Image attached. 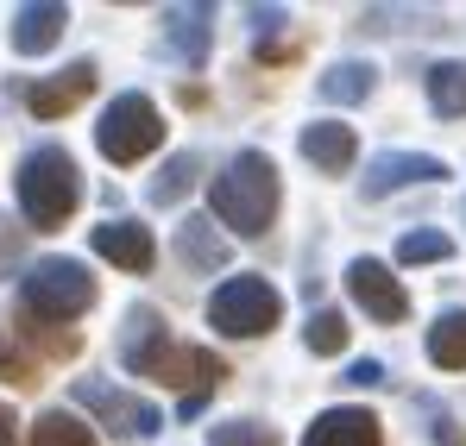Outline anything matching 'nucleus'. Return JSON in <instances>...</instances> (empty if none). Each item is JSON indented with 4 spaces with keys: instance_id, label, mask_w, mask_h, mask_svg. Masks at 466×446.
I'll return each instance as SVG.
<instances>
[{
    "instance_id": "nucleus-29",
    "label": "nucleus",
    "mask_w": 466,
    "mask_h": 446,
    "mask_svg": "<svg viewBox=\"0 0 466 446\" xmlns=\"http://www.w3.org/2000/svg\"><path fill=\"white\" fill-rule=\"evenodd\" d=\"M0 446H13V409L0 402Z\"/></svg>"
},
{
    "instance_id": "nucleus-1",
    "label": "nucleus",
    "mask_w": 466,
    "mask_h": 446,
    "mask_svg": "<svg viewBox=\"0 0 466 446\" xmlns=\"http://www.w3.org/2000/svg\"><path fill=\"white\" fill-rule=\"evenodd\" d=\"M120 365L133 377H152L164 390H183V415L202 409V396H215L228 383V365L208 352V346H177L164 333V314L157 308H133L127 314V346H120Z\"/></svg>"
},
{
    "instance_id": "nucleus-5",
    "label": "nucleus",
    "mask_w": 466,
    "mask_h": 446,
    "mask_svg": "<svg viewBox=\"0 0 466 446\" xmlns=\"http://www.w3.org/2000/svg\"><path fill=\"white\" fill-rule=\"evenodd\" d=\"M95 145H101L107 164H139V157H152V151L164 145V114H157L146 94H120V101L101 114Z\"/></svg>"
},
{
    "instance_id": "nucleus-21",
    "label": "nucleus",
    "mask_w": 466,
    "mask_h": 446,
    "mask_svg": "<svg viewBox=\"0 0 466 446\" xmlns=\"http://www.w3.org/2000/svg\"><path fill=\"white\" fill-rule=\"evenodd\" d=\"M303 340H309L315 359H334V352L347 346V314H340V308H315V314H309V333H303Z\"/></svg>"
},
{
    "instance_id": "nucleus-2",
    "label": "nucleus",
    "mask_w": 466,
    "mask_h": 446,
    "mask_svg": "<svg viewBox=\"0 0 466 446\" xmlns=\"http://www.w3.org/2000/svg\"><path fill=\"white\" fill-rule=\"evenodd\" d=\"M208 195H215V221L233 226L239 239H258L278 221V164L265 151H233Z\"/></svg>"
},
{
    "instance_id": "nucleus-27",
    "label": "nucleus",
    "mask_w": 466,
    "mask_h": 446,
    "mask_svg": "<svg viewBox=\"0 0 466 446\" xmlns=\"http://www.w3.org/2000/svg\"><path fill=\"white\" fill-rule=\"evenodd\" d=\"M0 377H13V383H38V377H32V359H25V352H0Z\"/></svg>"
},
{
    "instance_id": "nucleus-13",
    "label": "nucleus",
    "mask_w": 466,
    "mask_h": 446,
    "mask_svg": "<svg viewBox=\"0 0 466 446\" xmlns=\"http://www.w3.org/2000/svg\"><path fill=\"white\" fill-rule=\"evenodd\" d=\"M164 45L196 70L215 45V6H164Z\"/></svg>"
},
{
    "instance_id": "nucleus-6",
    "label": "nucleus",
    "mask_w": 466,
    "mask_h": 446,
    "mask_svg": "<svg viewBox=\"0 0 466 446\" xmlns=\"http://www.w3.org/2000/svg\"><path fill=\"white\" fill-rule=\"evenodd\" d=\"M278 314H284V302H278V290H271L265 277H228V283L208 296V321H215L221 333H233V340L271 333Z\"/></svg>"
},
{
    "instance_id": "nucleus-10",
    "label": "nucleus",
    "mask_w": 466,
    "mask_h": 446,
    "mask_svg": "<svg viewBox=\"0 0 466 446\" xmlns=\"http://www.w3.org/2000/svg\"><path fill=\"white\" fill-rule=\"evenodd\" d=\"M88 88H95V64L76 57L64 75H38L32 88H25V107H32V120H57V114H70L88 101Z\"/></svg>"
},
{
    "instance_id": "nucleus-25",
    "label": "nucleus",
    "mask_w": 466,
    "mask_h": 446,
    "mask_svg": "<svg viewBox=\"0 0 466 446\" xmlns=\"http://www.w3.org/2000/svg\"><path fill=\"white\" fill-rule=\"evenodd\" d=\"M340 383H353V390H372V383H385V365L379 359H360V365H347Z\"/></svg>"
},
{
    "instance_id": "nucleus-4",
    "label": "nucleus",
    "mask_w": 466,
    "mask_h": 446,
    "mask_svg": "<svg viewBox=\"0 0 466 446\" xmlns=\"http://www.w3.org/2000/svg\"><path fill=\"white\" fill-rule=\"evenodd\" d=\"M19 302H25L32 321L64 327V321H76V314L95 308V277H88L82 258H38V264L19 277Z\"/></svg>"
},
{
    "instance_id": "nucleus-28",
    "label": "nucleus",
    "mask_w": 466,
    "mask_h": 446,
    "mask_svg": "<svg viewBox=\"0 0 466 446\" xmlns=\"http://www.w3.org/2000/svg\"><path fill=\"white\" fill-rule=\"evenodd\" d=\"M246 19H252V25H258V32H278V25H284V19H290V13H284V6H252V13H246Z\"/></svg>"
},
{
    "instance_id": "nucleus-24",
    "label": "nucleus",
    "mask_w": 466,
    "mask_h": 446,
    "mask_svg": "<svg viewBox=\"0 0 466 446\" xmlns=\"http://www.w3.org/2000/svg\"><path fill=\"white\" fill-rule=\"evenodd\" d=\"M196 183V157L189 151H177L170 164H164V176L152 183V202H183V189Z\"/></svg>"
},
{
    "instance_id": "nucleus-19",
    "label": "nucleus",
    "mask_w": 466,
    "mask_h": 446,
    "mask_svg": "<svg viewBox=\"0 0 466 446\" xmlns=\"http://www.w3.org/2000/svg\"><path fill=\"white\" fill-rule=\"evenodd\" d=\"M429 359L441 372H466V308H441L429 327Z\"/></svg>"
},
{
    "instance_id": "nucleus-3",
    "label": "nucleus",
    "mask_w": 466,
    "mask_h": 446,
    "mask_svg": "<svg viewBox=\"0 0 466 446\" xmlns=\"http://www.w3.org/2000/svg\"><path fill=\"white\" fill-rule=\"evenodd\" d=\"M19 208H25V221L38 233L64 226L82 208V170L64 145L25 151V164H19Z\"/></svg>"
},
{
    "instance_id": "nucleus-8",
    "label": "nucleus",
    "mask_w": 466,
    "mask_h": 446,
    "mask_svg": "<svg viewBox=\"0 0 466 446\" xmlns=\"http://www.w3.org/2000/svg\"><path fill=\"white\" fill-rule=\"evenodd\" d=\"M347 290H353V302H360L372 321H403V314H410L403 283L390 277V264H379V258H353V264H347Z\"/></svg>"
},
{
    "instance_id": "nucleus-26",
    "label": "nucleus",
    "mask_w": 466,
    "mask_h": 446,
    "mask_svg": "<svg viewBox=\"0 0 466 446\" xmlns=\"http://www.w3.org/2000/svg\"><path fill=\"white\" fill-rule=\"evenodd\" d=\"M429 415H435V446H466V434L454 428V415H448L441 402H429Z\"/></svg>"
},
{
    "instance_id": "nucleus-12",
    "label": "nucleus",
    "mask_w": 466,
    "mask_h": 446,
    "mask_svg": "<svg viewBox=\"0 0 466 446\" xmlns=\"http://www.w3.org/2000/svg\"><path fill=\"white\" fill-rule=\"evenodd\" d=\"M64 25H70L64 0H25V6H13V51L19 57H45L64 38Z\"/></svg>"
},
{
    "instance_id": "nucleus-15",
    "label": "nucleus",
    "mask_w": 466,
    "mask_h": 446,
    "mask_svg": "<svg viewBox=\"0 0 466 446\" xmlns=\"http://www.w3.org/2000/svg\"><path fill=\"white\" fill-rule=\"evenodd\" d=\"M303 157H309L315 170L340 176V170H353L360 139H353V126H340V120H309V126H303Z\"/></svg>"
},
{
    "instance_id": "nucleus-11",
    "label": "nucleus",
    "mask_w": 466,
    "mask_h": 446,
    "mask_svg": "<svg viewBox=\"0 0 466 446\" xmlns=\"http://www.w3.org/2000/svg\"><path fill=\"white\" fill-rule=\"evenodd\" d=\"M303 446H385V428H379V415H372V409L340 402V409H321V415L309 421Z\"/></svg>"
},
{
    "instance_id": "nucleus-7",
    "label": "nucleus",
    "mask_w": 466,
    "mask_h": 446,
    "mask_svg": "<svg viewBox=\"0 0 466 446\" xmlns=\"http://www.w3.org/2000/svg\"><path fill=\"white\" fill-rule=\"evenodd\" d=\"M76 402L101 421V428H114V434H127V441H146L157 428V409L146 396H133V390H114V383H101V377H82L76 383Z\"/></svg>"
},
{
    "instance_id": "nucleus-14",
    "label": "nucleus",
    "mask_w": 466,
    "mask_h": 446,
    "mask_svg": "<svg viewBox=\"0 0 466 446\" xmlns=\"http://www.w3.org/2000/svg\"><path fill=\"white\" fill-rule=\"evenodd\" d=\"M95 239V252L101 258H114L120 271H152V258H157V245H152V226H139V221H107V226H95L88 233Z\"/></svg>"
},
{
    "instance_id": "nucleus-16",
    "label": "nucleus",
    "mask_w": 466,
    "mask_h": 446,
    "mask_svg": "<svg viewBox=\"0 0 466 446\" xmlns=\"http://www.w3.org/2000/svg\"><path fill=\"white\" fill-rule=\"evenodd\" d=\"M177 258H183L189 271H221V264H228V239L215 233L208 214H189V221L177 226Z\"/></svg>"
},
{
    "instance_id": "nucleus-18",
    "label": "nucleus",
    "mask_w": 466,
    "mask_h": 446,
    "mask_svg": "<svg viewBox=\"0 0 466 446\" xmlns=\"http://www.w3.org/2000/svg\"><path fill=\"white\" fill-rule=\"evenodd\" d=\"M372 88H379V70L360 64V57H340V64H328V75H321V101H334V107H353Z\"/></svg>"
},
{
    "instance_id": "nucleus-17",
    "label": "nucleus",
    "mask_w": 466,
    "mask_h": 446,
    "mask_svg": "<svg viewBox=\"0 0 466 446\" xmlns=\"http://www.w3.org/2000/svg\"><path fill=\"white\" fill-rule=\"evenodd\" d=\"M422 88H429V107H435L441 120H461V114H466V57H441V64H429Z\"/></svg>"
},
{
    "instance_id": "nucleus-23",
    "label": "nucleus",
    "mask_w": 466,
    "mask_h": 446,
    "mask_svg": "<svg viewBox=\"0 0 466 446\" xmlns=\"http://www.w3.org/2000/svg\"><path fill=\"white\" fill-rule=\"evenodd\" d=\"M208 446H278V428H265V421H252V415H233V421H221V428L208 434Z\"/></svg>"
},
{
    "instance_id": "nucleus-22",
    "label": "nucleus",
    "mask_w": 466,
    "mask_h": 446,
    "mask_svg": "<svg viewBox=\"0 0 466 446\" xmlns=\"http://www.w3.org/2000/svg\"><path fill=\"white\" fill-rule=\"evenodd\" d=\"M441 258H454L448 233H403L397 239V264H441Z\"/></svg>"
},
{
    "instance_id": "nucleus-20",
    "label": "nucleus",
    "mask_w": 466,
    "mask_h": 446,
    "mask_svg": "<svg viewBox=\"0 0 466 446\" xmlns=\"http://www.w3.org/2000/svg\"><path fill=\"white\" fill-rule=\"evenodd\" d=\"M32 446H95V434L82 428L76 415H64V409H45V415L32 421Z\"/></svg>"
},
{
    "instance_id": "nucleus-9",
    "label": "nucleus",
    "mask_w": 466,
    "mask_h": 446,
    "mask_svg": "<svg viewBox=\"0 0 466 446\" xmlns=\"http://www.w3.org/2000/svg\"><path fill=\"white\" fill-rule=\"evenodd\" d=\"M441 176H448L441 157H422V151H379V157L366 164V195L385 202V195L410 189V183H441Z\"/></svg>"
}]
</instances>
